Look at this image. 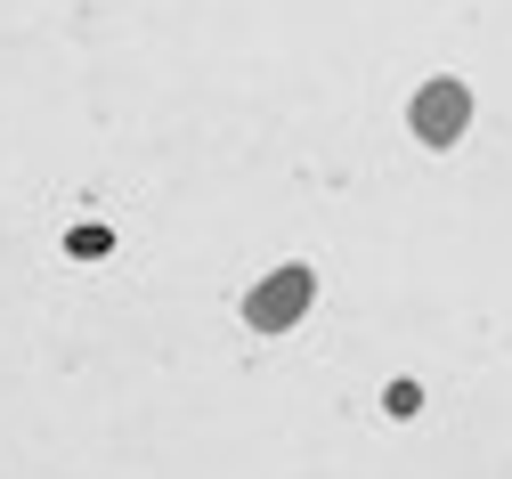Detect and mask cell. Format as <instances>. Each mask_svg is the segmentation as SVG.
I'll return each mask as SVG.
<instances>
[{
	"label": "cell",
	"instance_id": "6da1fadb",
	"mask_svg": "<svg viewBox=\"0 0 512 479\" xmlns=\"http://www.w3.org/2000/svg\"><path fill=\"white\" fill-rule=\"evenodd\" d=\"M301 309H309V268H277L269 285H252V301H244V325H252V333H285Z\"/></svg>",
	"mask_w": 512,
	"mask_h": 479
},
{
	"label": "cell",
	"instance_id": "7a4b0ae2",
	"mask_svg": "<svg viewBox=\"0 0 512 479\" xmlns=\"http://www.w3.org/2000/svg\"><path fill=\"white\" fill-rule=\"evenodd\" d=\"M415 130H423L431 147H447V139H456V130H464V90H456V82L423 90V98H415Z\"/></svg>",
	"mask_w": 512,
	"mask_h": 479
},
{
	"label": "cell",
	"instance_id": "3957f363",
	"mask_svg": "<svg viewBox=\"0 0 512 479\" xmlns=\"http://www.w3.org/2000/svg\"><path fill=\"white\" fill-rule=\"evenodd\" d=\"M66 252H74V260H106V252H114V236H106V228H74V236H66Z\"/></svg>",
	"mask_w": 512,
	"mask_h": 479
},
{
	"label": "cell",
	"instance_id": "277c9868",
	"mask_svg": "<svg viewBox=\"0 0 512 479\" xmlns=\"http://www.w3.org/2000/svg\"><path fill=\"white\" fill-rule=\"evenodd\" d=\"M382 406H391V415H415L423 390H415V382H391V390H382Z\"/></svg>",
	"mask_w": 512,
	"mask_h": 479
}]
</instances>
